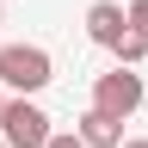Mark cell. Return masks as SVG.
I'll list each match as a JSON object with an SVG mask.
<instances>
[{
    "label": "cell",
    "mask_w": 148,
    "mask_h": 148,
    "mask_svg": "<svg viewBox=\"0 0 148 148\" xmlns=\"http://www.w3.org/2000/svg\"><path fill=\"white\" fill-rule=\"evenodd\" d=\"M49 80H56L49 49H37V43H6V49H0V86H6V92L31 99V92H43Z\"/></svg>",
    "instance_id": "cell-1"
},
{
    "label": "cell",
    "mask_w": 148,
    "mask_h": 148,
    "mask_svg": "<svg viewBox=\"0 0 148 148\" xmlns=\"http://www.w3.org/2000/svg\"><path fill=\"white\" fill-rule=\"evenodd\" d=\"M136 105H142V74L136 68H111V74H99L92 80V111H105V117H117V123H130L136 117Z\"/></svg>",
    "instance_id": "cell-2"
},
{
    "label": "cell",
    "mask_w": 148,
    "mask_h": 148,
    "mask_svg": "<svg viewBox=\"0 0 148 148\" xmlns=\"http://www.w3.org/2000/svg\"><path fill=\"white\" fill-rule=\"evenodd\" d=\"M56 136L49 117H43V105H31V99H6V111H0V142L6 148H43Z\"/></svg>",
    "instance_id": "cell-3"
},
{
    "label": "cell",
    "mask_w": 148,
    "mask_h": 148,
    "mask_svg": "<svg viewBox=\"0 0 148 148\" xmlns=\"http://www.w3.org/2000/svg\"><path fill=\"white\" fill-rule=\"evenodd\" d=\"M123 25H130V18H123V6H117V0H99V6H86V37H92V43H117V37H123Z\"/></svg>",
    "instance_id": "cell-4"
},
{
    "label": "cell",
    "mask_w": 148,
    "mask_h": 148,
    "mask_svg": "<svg viewBox=\"0 0 148 148\" xmlns=\"http://www.w3.org/2000/svg\"><path fill=\"white\" fill-rule=\"evenodd\" d=\"M74 136H80L86 148H117V142H123V123H117V117H105V111H86Z\"/></svg>",
    "instance_id": "cell-5"
},
{
    "label": "cell",
    "mask_w": 148,
    "mask_h": 148,
    "mask_svg": "<svg viewBox=\"0 0 148 148\" xmlns=\"http://www.w3.org/2000/svg\"><path fill=\"white\" fill-rule=\"evenodd\" d=\"M111 56H117V62H123V68H136V62H142V56H148V37L123 25V37H117V43H111Z\"/></svg>",
    "instance_id": "cell-6"
},
{
    "label": "cell",
    "mask_w": 148,
    "mask_h": 148,
    "mask_svg": "<svg viewBox=\"0 0 148 148\" xmlns=\"http://www.w3.org/2000/svg\"><path fill=\"white\" fill-rule=\"evenodd\" d=\"M123 18H130V31H142V37H148V0H130Z\"/></svg>",
    "instance_id": "cell-7"
},
{
    "label": "cell",
    "mask_w": 148,
    "mask_h": 148,
    "mask_svg": "<svg viewBox=\"0 0 148 148\" xmlns=\"http://www.w3.org/2000/svg\"><path fill=\"white\" fill-rule=\"evenodd\" d=\"M43 148H86V142H80V136H74V130H62V136H49Z\"/></svg>",
    "instance_id": "cell-8"
},
{
    "label": "cell",
    "mask_w": 148,
    "mask_h": 148,
    "mask_svg": "<svg viewBox=\"0 0 148 148\" xmlns=\"http://www.w3.org/2000/svg\"><path fill=\"white\" fill-rule=\"evenodd\" d=\"M117 148H148V142H142V136H136V142H117Z\"/></svg>",
    "instance_id": "cell-9"
},
{
    "label": "cell",
    "mask_w": 148,
    "mask_h": 148,
    "mask_svg": "<svg viewBox=\"0 0 148 148\" xmlns=\"http://www.w3.org/2000/svg\"><path fill=\"white\" fill-rule=\"evenodd\" d=\"M0 111H6V92H0Z\"/></svg>",
    "instance_id": "cell-10"
},
{
    "label": "cell",
    "mask_w": 148,
    "mask_h": 148,
    "mask_svg": "<svg viewBox=\"0 0 148 148\" xmlns=\"http://www.w3.org/2000/svg\"><path fill=\"white\" fill-rule=\"evenodd\" d=\"M0 18H6V12H0Z\"/></svg>",
    "instance_id": "cell-11"
},
{
    "label": "cell",
    "mask_w": 148,
    "mask_h": 148,
    "mask_svg": "<svg viewBox=\"0 0 148 148\" xmlns=\"http://www.w3.org/2000/svg\"><path fill=\"white\" fill-rule=\"evenodd\" d=\"M0 148H6V142H0Z\"/></svg>",
    "instance_id": "cell-12"
}]
</instances>
